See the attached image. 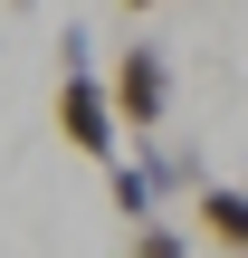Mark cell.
<instances>
[{
    "instance_id": "1",
    "label": "cell",
    "mask_w": 248,
    "mask_h": 258,
    "mask_svg": "<svg viewBox=\"0 0 248 258\" xmlns=\"http://www.w3.org/2000/svg\"><path fill=\"white\" fill-rule=\"evenodd\" d=\"M57 134L86 153V163H115V105H105V77H96V57H86V29H57Z\"/></svg>"
},
{
    "instance_id": "2",
    "label": "cell",
    "mask_w": 248,
    "mask_h": 258,
    "mask_svg": "<svg viewBox=\"0 0 248 258\" xmlns=\"http://www.w3.org/2000/svg\"><path fill=\"white\" fill-rule=\"evenodd\" d=\"M105 105H115V134L153 144L162 115H172V57H162L153 38H124V57L105 67Z\"/></svg>"
},
{
    "instance_id": "3",
    "label": "cell",
    "mask_w": 248,
    "mask_h": 258,
    "mask_svg": "<svg viewBox=\"0 0 248 258\" xmlns=\"http://www.w3.org/2000/svg\"><path fill=\"white\" fill-rule=\"evenodd\" d=\"M191 230H201L210 249L248 258V191L239 182H201V191H191Z\"/></svg>"
},
{
    "instance_id": "4",
    "label": "cell",
    "mask_w": 248,
    "mask_h": 258,
    "mask_svg": "<svg viewBox=\"0 0 248 258\" xmlns=\"http://www.w3.org/2000/svg\"><path fill=\"white\" fill-rule=\"evenodd\" d=\"M105 191H115V211H124V230H143V220H162V191L143 182V163H105Z\"/></svg>"
},
{
    "instance_id": "5",
    "label": "cell",
    "mask_w": 248,
    "mask_h": 258,
    "mask_svg": "<svg viewBox=\"0 0 248 258\" xmlns=\"http://www.w3.org/2000/svg\"><path fill=\"white\" fill-rule=\"evenodd\" d=\"M143 182H153V191H201L210 163H201V153H143Z\"/></svg>"
},
{
    "instance_id": "6",
    "label": "cell",
    "mask_w": 248,
    "mask_h": 258,
    "mask_svg": "<svg viewBox=\"0 0 248 258\" xmlns=\"http://www.w3.org/2000/svg\"><path fill=\"white\" fill-rule=\"evenodd\" d=\"M124 258H191V230H172V220H143V230L124 239Z\"/></svg>"
},
{
    "instance_id": "7",
    "label": "cell",
    "mask_w": 248,
    "mask_h": 258,
    "mask_svg": "<svg viewBox=\"0 0 248 258\" xmlns=\"http://www.w3.org/2000/svg\"><path fill=\"white\" fill-rule=\"evenodd\" d=\"M10 10H38V0H10Z\"/></svg>"
},
{
    "instance_id": "8",
    "label": "cell",
    "mask_w": 248,
    "mask_h": 258,
    "mask_svg": "<svg viewBox=\"0 0 248 258\" xmlns=\"http://www.w3.org/2000/svg\"><path fill=\"white\" fill-rule=\"evenodd\" d=\"M124 10H153V0H124Z\"/></svg>"
}]
</instances>
